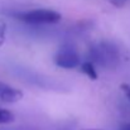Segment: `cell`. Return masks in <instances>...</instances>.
I'll list each match as a JSON object with an SVG mask.
<instances>
[{
    "instance_id": "1",
    "label": "cell",
    "mask_w": 130,
    "mask_h": 130,
    "mask_svg": "<svg viewBox=\"0 0 130 130\" xmlns=\"http://www.w3.org/2000/svg\"><path fill=\"white\" fill-rule=\"evenodd\" d=\"M88 61L104 68H115L120 62L119 48L107 41L99 42L88 49Z\"/></svg>"
},
{
    "instance_id": "2",
    "label": "cell",
    "mask_w": 130,
    "mask_h": 130,
    "mask_svg": "<svg viewBox=\"0 0 130 130\" xmlns=\"http://www.w3.org/2000/svg\"><path fill=\"white\" fill-rule=\"evenodd\" d=\"M13 15L15 19L30 25L56 24L62 19V15L52 9H32V10L17 11Z\"/></svg>"
},
{
    "instance_id": "3",
    "label": "cell",
    "mask_w": 130,
    "mask_h": 130,
    "mask_svg": "<svg viewBox=\"0 0 130 130\" xmlns=\"http://www.w3.org/2000/svg\"><path fill=\"white\" fill-rule=\"evenodd\" d=\"M53 61H54L56 66H58L59 68H63V70H72V68L80 67V64H81V57H80L78 52L76 51L75 47H72L70 44L62 45L54 54Z\"/></svg>"
},
{
    "instance_id": "4",
    "label": "cell",
    "mask_w": 130,
    "mask_h": 130,
    "mask_svg": "<svg viewBox=\"0 0 130 130\" xmlns=\"http://www.w3.org/2000/svg\"><path fill=\"white\" fill-rule=\"evenodd\" d=\"M22 97H23V92L20 90L0 81V101L5 104H14L22 100Z\"/></svg>"
},
{
    "instance_id": "5",
    "label": "cell",
    "mask_w": 130,
    "mask_h": 130,
    "mask_svg": "<svg viewBox=\"0 0 130 130\" xmlns=\"http://www.w3.org/2000/svg\"><path fill=\"white\" fill-rule=\"evenodd\" d=\"M80 70L82 73H85L90 80H97V72H96V68H95V64L91 62V61H85V62H81L80 64Z\"/></svg>"
},
{
    "instance_id": "6",
    "label": "cell",
    "mask_w": 130,
    "mask_h": 130,
    "mask_svg": "<svg viewBox=\"0 0 130 130\" xmlns=\"http://www.w3.org/2000/svg\"><path fill=\"white\" fill-rule=\"evenodd\" d=\"M14 119H15V116L10 110H6V109L0 106V124L1 125L3 124H10V123L14 121Z\"/></svg>"
},
{
    "instance_id": "7",
    "label": "cell",
    "mask_w": 130,
    "mask_h": 130,
    "mask_svg": "<svg viewBox=\"0 0 130 130\" xmlns=\"http://www.w3.org/2000/svg\"><path fill=\"white\" fill-rule=\"evenodd\" d=\"M5 33H6V27L4 23H0V45H3L5 41Z\"/></svg>"
},
{
    "instance_id": "8",
    "label": "cell",
    "mask_w": 130,
    "mask_h": 130,
    "mask_svg": "<svg viewBox=\"0 0 130 130\" xmlns=\"http://www.w3.org/2000/svg\"><path fill=\"white\" fill-rule=\"evenodd\" d=\"M120 88H121V91L125 93V96L130 100V85L129 84H123V85L120 86Z\"/></svg>"
},
{
    "instance_id": "9",
    "label": "cell",
    "mask_w": 130,
    "mask_h": 130,
    "mask_svg": "<svg viewBox=\"0 0 130 130\" xmlns=\"http://www.w3.org/2000/svg\"><path fill=\"white\" fill-rule=\"evenodd\" d=\"M112 5H115V6H118V8H121V6H124L125 4H126V1L128 0H109Z\"/></svg>"
},
{
    "instance_id": "10",
    "label": "cell",
    "mask_w": 130,
    "mask_h": 130,
    "mask_svg": "<svg viewBox=\"0 0 130 130\" xmlns=\"http://www.w3.org/2000/svg\"><path fill=\"white\" fill-rule=\"evenodd\" d=\"M120 130H130V124H125V125H123Z\"/></svg>"
}]
</instances>
